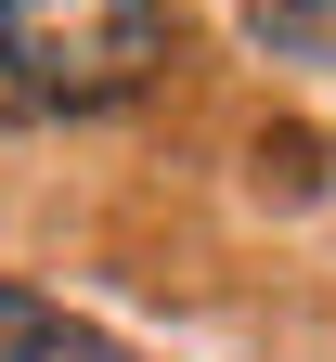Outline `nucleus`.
Masks as SVG:
<instances>
[{"instance_id": "obj_1", "label": "nucleus", "mask_w": 336, "mask_h": 362, "mask_svg": "<svg viewBox=\"0 0 336 362\" xmlns=\"http://www.w3.org/2000/svg\"><path fill=\"white\" fill-rule=\"evenodd\" d=\"M181 65L168 0H0V117H117Z\"/></svg>"}, {"instance_id": "obj_2", "label": "nucleus", "mask_w": 336, "mask_h": 362, "mask_svg": "<svg viewBox=\"0 0 336 362\" xmlns=\"http://www.w3.org/2000/svg\"><path fill=\"white\" fill-rule=\"evenodd\" d=\"M0 362H142L129 337H104L91 310L39 298V285H0Z\"/></svg>"}, {"instance_id": "obj_3", "label": "nucleus", "mask_w": 336, "mask_h": 362, "mask_svg": "<svg viewBox=\"0 0 336 362\" xmlns=\"http://www.w3.org/2000/svg\"><path fill=\"white\" fill-rule=\"evenodd\" d=\"M233 13H246V39L272 65H323L336 78V0H233Z\"/></svg>"}]
</instances>
